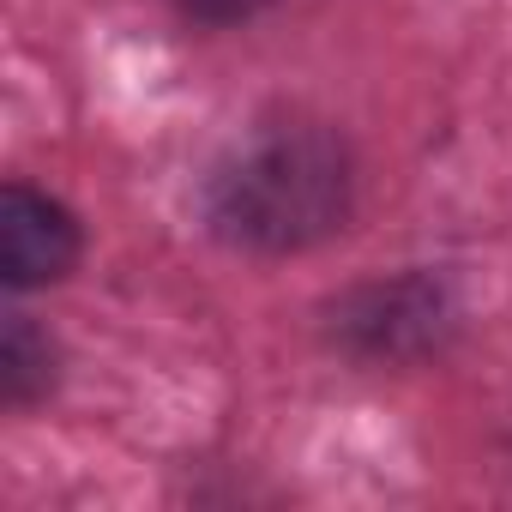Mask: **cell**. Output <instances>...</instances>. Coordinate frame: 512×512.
<instances>
[{
    "label": "cell",
    "instance_id": "cell-1",
    "mask_svg": "<svg viewBox=\"0 0 512 512\" xmlns=\"http://www.w3.org/2000/svg\"><path fill=\"white\" fill-rule=\"evenodd\" d=\"M350 193L356 175L344 139L314 121H278L217 163L205 187V217L223 241L247 253H302L344 229Z\"/></svg>",
    "mask_w": 512,
    "mask_h": 512
},
{
    "label": "cell",
    "instance_id": "cell-2",
    "mask_svg": "<svg viewBox=\"0 0 512 512\" xmlns=\"http://www.w3.org/2000/svg\"><path fill=\"white\" fill-rule=\"evenodd\" d=\"M73 266H79V217L61 199L13 181L0 193V278H7V290L61 284Z\"/></svg>",
    "mask_w": 512,
    "mask_h": 512
},
{
    "label": "cell",
    "instance_id": "cell-3",
    "mask_svg": "<svg viewBox=\"0 0 512 512\" xmlns=\"http://www.w3.org/2000/svg\"><path fill=\"white\" fill-rule=\"evenodd\" d=\"M338 314H344V320H338L344 344L362 350V356H386V362H392V356H410V350H428V344L440 338V320H446L440 290L422 284V278L374 284V290L350 296Z\"/></svg>",
    "mask_w": 512,
    "mask_h": 512
},
{
    "label": "cell",
    "instance_id": "cell-4",
    "mask_svg": "<svg viewBox=\"0 0 512 512\" xmlns=\"http://www.w3.org/2000/svg\"><path fill=\"white\" fill-rule=\"evenodd\" d=\"M49 386H55V344L31 326V314H7V332H0V398L25 410Z\"/></svg>",
    "mask_w": 512,
    "mask_h": 512
},
{
    "label": "cell",
    "instance_id": "cell-5",
    "mask_svg": "<svg viewBox=\"0 0 512 512\" xmlns=\"http://www.w3.org/2000/svg\"><path fill=\"white\" fill-rule=\"evenodd\" d=\"M175 7L193 25H247V19H260L272 0H175Z\"/></svg>",
    "mask_w": 512,
    "mask_h": 512
}]
</instances>
